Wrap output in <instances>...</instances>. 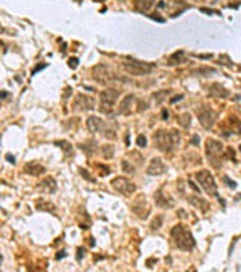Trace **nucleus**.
I'll list each match as a JSON object with an SVG mask.
<instances>
[{"label":"nucleus","instance_id":"1","mask_svg":"<svg viewBox=\"0 0 241 272\" xmlns=\"http://www.w3.org/2000/svg\"><path fill=\"white\" fill-rule=\"evenodd\" d=\"M179 133L176 130H170V131H166V130H158L154 133L152 136V141H154V145L155 148H158L160 151L163 153H172L178 144H179Z\"/></svg>","mask_w":241,"mask_h":272},{"label":"nucleus","instance_id":"2","mask_svg":"<svg viewBox=\"0 0 241 272\" xmlns=\"http://www.w3.org/2000/svg\"><path fill=\"white\" fill-rule=\"evenodd\" d=\"M172 239L175 240V245L182 251H191L194 248V237L191 236L190 230H187L184 225L178 224L170 231Z\"/></svg>","mask_w":241,"mask_h":272},{"label":"nucleus","instance_id":"3","mask_svg":"<svg viewBox=\"0 0 241 272\" xmlns=\"http://www.w3.org/2000/svg\"><path fill=\"white\" fill-rule=\"evenodd\" d=\"M122 68H124V71H127L131 76H145V74H149L155 68V64H148V62L133 59V61L124 62Z\"/></svg>","mask_w":241,"mask_h":272},{"label":"nucleus","instance_id":"4","mask_svg":"<svg viewBox=\"0 0 241 272\" xmlns=\"http://www.w3.org/2000/svg\"><path fill=\"white\" fill-rule=\"evenodd\" d=\"M119 98V91L114 89V88H105L101 94H99V100H101V104H99V110L102 113H111V107L114 106V103L117 101Z\"/></svg>","mask_w":241,"mask_h":272},{"label":"nucleus","instance_id":"5","mask_svg":"<svg viewBox=\"0 0 241 272\" xmlns=\"http://www.w3.org/2000/svg\"><path fill=\"white\" fill-rule=\"evenodd\" d=\"M194 177H196L197 183L202 186V189H203L206 194H209L211 197H217V195H218V194H217V185H215V180H214V177L211 176L209 171H206V169L197 171V172L194 174Z\"/></svg>","mask_w":241,"mask_h":272},{"label":"nucleus","instance_id":"6","mask_svg":"<svg viewBox=\"0 0 241 272\" xmlns=\"http://www.w3.org/2000/svg\"><path fill=\"white\" fill-rule=\"evenodd\" d=\"M92 79L99 85H111L116 80V74L111 73L105 65H96L92 68Z\"/></svg>","mask_w":241,"mask_h":272},{"label":"nucleus","instance_id":"7","mask_svg":"<svg viewBox=\"0 0 241 272\" xmlns=\"http://www.w3.org/2000/svg\"><path fill=\"white\" fill-rule=\"evenodd\" d=\"M111 186H113V189L116 192L122 194L125 197H128V195L136 192V185L133 182H130L128 179H125V177H116V179H113L111 180Z\"/></svg>","mask_w":241,"mask_h":272},{"label":"nucleus","instance_id":"8","mask_svg":"<svg viewBox=\"0 0 241 272\" xmlns=\"http://www.w3.org/2000/svg\"><path fill=\"white\" fill-rule=\"evenodd\" d=\"M197 118H199V121H200L202 127H205V128H211V127L214 125V122H215L217 113H215L211 107L205 106V107H200V109L197 110Z\"/></svg>","mask_w":241,"mask_h":272},{"label":"nucleus","instance_id":"9","mask_svg":"<svg viewBox=\"0 0 241 272\" xmlns=\"http://www.w3.org/2000/svg\"><path fill=\"white\" fill-rule=\"evenodd\" d=\"M221 151H223L221 142H218L215 139H206V142H205V153H206V156H208L211 163H214L215 157H221Z\"/></svg>","mask_w":241,"mask_h":272},{"label":"nucleus","instance_id":"10","mask_svg":"<svg viewBox=\"0 0 241 272\" xmlns=\"http://www.w3.org/2000/svg\"><path fill=\"white\" fill-rule=\"evenodd\" d=\"M131 210H133V213L137 215L140 219H145V218H148V215L151 213V206L146 203V200H145L143 197H139V198L134 201V204L131 206Z\"/></svg>","mask_w":241,"mask_h":272},{"label":"nucleus","instance_id":"11","mask_svg":"<svg viewBox=\"0 0 241 272\" xmlns=\"http://www.w3.org/2000/svg\"><path fill=\"white\" fill-rule=\"evenodd\" d=\"M93 98L89 97V95H83V94H78L72 103V110H90L93 109Z\"/></svg>","mask_w":241,"mask_h":272},{"label":"nucleus","instance_id":"12","mask_svg":"<svg viewBox=\"0 0 241 272\" xmlns=\"http://www.w3.org/2000/svg\"><path fill=\"white\" fill-rule=\"evenodd\" d=\"M166 171H167V166L160 157H154L151 160V163L148 165V168H146V172L149 176H161Z\"/></svg>","mask_w":241,"mask_h":272},{"label":"nucleus","instance_id":"13","mask_svg":"<svg viewBox=\"0 0 241 272\" xmlns=\"http://www.w3.org/2000/svg\"><path fill=\"white\" fill-rule=\"evenodd\" d=\"M134 101H136V95H133V94L124 97V100L119 104V113L120 115H130L133 112V103Z\"/></svg>","mask_w":241,"mask_h":272},{"label":"nucleus","instance_id":"14","mask_svg":"<svg viewBox=\"0 0 241 272\" xmlns=\"http://www.w3.org/2000/svg\"><path fill=\"white\" fill-rule=\"evenodd\" d=\"M86 125H87V130H89L90 133H96V131L102 130V127H104V121H102L101 118H98L96 115H92V116H89V118H87Z\"/></svg>","mask_w":241,"mask_h":272},{"label":"nucleus","instance_id":"15","mask_svg":"<svg viewBox=\"0 0 241 272\" xmlns=\"http://www.w3.org/2000/svg\"><path fill=\"white\" fill-rule=\"evenodd\" d=\"M208 92H209V95H211V97H220V98H224V97H227V95H229L227 89H226L224 86H221L220 83H214V85H211V86H209V89H208Z\"/></svg>","mask_w":241,"mask_h":272},{"label":"nucleus","instance_id":"16","mask_svg":"<svg viewBox=\"0 0 241 272\" xmlns=\"http://www.w3.org/2000/svg\"><path fill=\"white\" fill-rule=\"evenodd\" d=\"M24 171H26L27 174H30V176H36V177H39V176L45 174V168H44L42 165L36 163V162H30V163H27V165H26V168H24Z\"/></svg>","mask_w":241,"mask_h":272},{"label":"nucleus","instance_id":"17","mask_svg":"<svg viewBox=\"0 0 241 272\" xmlns=\"http://www.w3.org/2000/svg\"><path fill=\"white\" fill-rule=\"evenodd\" d=\"M155 3V0H134V9L137 12H148Z\"/></svg>","mask_w":241,"mask_h":272},{"label":"nucleus","instance_id":"18","mask_svg":"<svg viewBox=\"0 0 241 272\" xmlns=\"http://www.w3.org/2000/svg\"><path fill=\"white\" fill-rule=\"evenodd\" d=\"M184 62H185V58H184V52L182 50H178L176 53H173L167 59V64L170 67H175V65H179V64H184Z\"/></svg>","mask_w":241,"mask_h":272},{"label":"nucleus","instance_id":"19","mask_svg":"<svg viewBox=\"0 0 241 272\" xmlns=\"http://www.w3.org/2000/svg\"><path fill=\"white\" fill-rule=\"evenodd\" d=\"M102 136L108 139H114L116 138V125L113 122H107L102 127Z\"/></svg>","mask_w":241,"mask_h":272},{"label":"nucleus","instance_id":"20","mask_svg":"<svg viewBox=\"0 0 241 272\" xmlns=\"http://www.w3.org/2000/svg\"><path fill=\"white\" fill-rule=\"evenodd\" d=\"M155 201H157V206H160V207H164V209H167V207H172L173 206V201H170L169 198H164L163 197V194L158 191V192H155Z\"/></svg>","mask_w":241,"mask_h":272},{"label":"nucleus","instance_id":"21","mask_svg":"<svg viewBox=\"0 0 241 272\" xmlns=\"http://www.w3.org/2000/svg\"><path fill=\"white\" fill-rule=\"evenodd\" d=\"M41 189H44L45 192H48V194H51V192H54L56 191V182L51 179V177H48V179H45L42 183H41V186H39Z\"/></svg>","mask_w":241,"mask_h":272},{"label":"nucleus","instance_id":"22","mask_svg":"<svg viewBox=\"0 0 241 272\" xmlns=\"http://www.w3.org/2000/svg\"><path fill=\"white\" fill-rule=\"evenodd\" d=\"M35 206H36V209L38 210H48V212H54V206L51 204V203H48V201H45V200H36V203H35Z\"/></svg>","mask_w":241,"mask_h":272},{"label":"nucleus","instance_id":"23","mask_svg":"<svg viewBox=\"0 0 241 272\" xmlns=\"http://www.w3.org/2000/svg\"><path fill=\"white\" fill-rule=\"evenodd\" d=\"M56 145L57 147H60L62 150H63V153H65V156L68 157V156H71V154H74V148H72V145L69 144V142H66V141H57L56 142Z\"/></svg>","mask_w":241,"mask_h":272},{"label":"nucleus","instance_id":"24","mask_svg":"<svg viewBox=\"0 0 241 272\" xmlns=\"http://www.w3.org/2000/svg\"><path fill=\"white\" fill-rule=\"evenodd\" d=\"M80 148L83 150V151H86L87 154H93L95 153V150H96V142L92 139V141H87V142H84V144H81L80 145Z\"/></svg>","mask_w":241,"mask_h":272},{"label":"nucleus","instance_id":"25","mask_svg":"<svg viewBox=\"0 0 241 272\" xmlns=\"http://www.w3.org/2000/svg\"><path fill=\"white\" fill-rule=\"evenodd\" d=\"M188 201H190L193 206H196L197 209H200L202 212L208 210V204H206L205 201H202L200 198H197V197H190V198H188Z\"/></svg>","mask_w":241,"mask_h":272},{"label":"nucleus","instance_id":"26","mask_svg":"<svg viewBox=\"0 0 241 272\" xmlns=\"http://www.w3.org/2000/svg\"><path fill=\"white\" fill-rule=\"evenodd\" d=\"M190 119H191L190 113H182V115H179L178 122H179V125H181L182 128H188V127H190Z\"/></svg>","mask_w":241,"mask_h":272},{"label":"nucleus","instance_id":"27","mask_svg":"<svg viewBox=\"0 0 241 272\" xmlns=\"http://www.w3.org/2000/svg\"><path fill=\"white\" fill-rule=\"evenodd\" d=\"M120 165H122V169H124L125 174H133V172H134V166H133L127 159H124L122 162H120Z\"/></svg>","mask_w":241,"mask_h":272},{"label":"nucleus","instance_id":"28","mask_svg":"<svg viewBox=\"0 0 241 272\" xmlns=\"http://www.w3.org/2000/svg\"><path fill=\"white\" fill-rule=\"evenodd\" d=\"M169 94H170V91H169V89H164V91H158V92H155L152 97L155 98V101H157V103H161V101L164 100V95H169Z\"/></svg>","mask_w":241,"mask_h":272},{"label":"nucleus","instance_id":"29","mask_svg":"<svg viewBox=\"0 0 241 272\" xmlns=\"http://www.w3.org/2000/svg\"><path fill=\"white\" fill-rule=\"evenodd\" d=\"M113 153H114L113 145H102V154H104V157L111 159V157H113Z\"/></svg>","mask_w":241,"mask_h":272},{"label":"nucleus","instance_id":"30","mask_svg":"<svg viewBox=\"0 0 241 272\" xmlns=\"http://www.w3.org/2000/svg\"><path fill=\"white\" fill-rule=\"evenodd\" d=\"M161 224H163V218H161V216H157V218L151 222V230H154V231L158 230V228L161 227Z\"/></svg>","mask_w":241,"mask_h":272},{"label":"nucleus","instance_id":"31","mask_svg":"<svg viewBox=\"0 0 241 272\" xmlns=\"http://www.w3.org/2000/svg\"><path fill=\"white\" fill-rule=\"evenodd\" d=\"M136 144L140 147V148H145L146 147V144H148V141H146V138H145V134H139L137 136V139H136Z\"/></svg>","mask_w":241,"mask_h":272},{"label":"nucleus","instance_id":"32","mask_svg":"<svg viewBox=\"0 0 241 272\" xmlns=\"http://www.w3.org/2000/svg\"><path fill=\"white\" fill-rule=\"evenodd\" d=\"M95 166H96V168H99V169H102V171L99 172V176H102V177H104V176L110 174V168H108V166H105V165H101V163H96Z\"/></svg>","mask_w":241,"mask_h":272},{"label":"nucleus","instance_id":"33","mask_svg":"<svg viewBox=\"0 0 241 272\" xmlns=\"http://www.w3.org/2000/svg\"><path fill=\"white\" fill-rule=\"evenodd\" d=\"M68 65H69L71 68H77V65H78V59H77V58H71V59L68 61Z\"/></svg>","mask_w":241,"mask_h":272},{"label":"nucleus","instance_id":"34","mask_svg":"<svg viewBox=\"0 0 241 272\" xmlns=\"http://www.w3.org/2000/svg\"><path fill=\"white\" fill-rule=\"evenodd\" d=\"M152 20H155V21H160V23H164V18L163 17H160V15H155V14H151L149 15Z\"/></svg>","mask_w":241,"mask_h":272},{"label":"nucleus","instance_id":"35","mask_svg":"<svg viewBox=\"0 0 241 272\" xmlns=\"http://www.w3.org/2000/svg\"><path fill=\"white\" fill-rule=\"evenodd\" d=\"M146 107H148V103H146V101H145V103H143V101H139V106H137L139 112H142V110H143V109H146Z\"/></svg>","mask_w":241,"mask_h":272},{"label":"nucleus","instance_id":"36","mask_svg":"<svg viewBox=\"0 0 241 272\" xmlns=\"http://www.w3.org/2000/svg\"><path fill=\"white\" fill-rule=\"evenodd\" d=\"M47 67V64H41V65H38V67H35V70H33V73L32 74H36L39 70H42V68H45Z\"/></svg>","mask_w":241,"mask_h":272},{"label":"nucleus","instance_id":"37","mask_svg":"<svg viewBox=\"0 0 241 272\" xmlns=\"http://www.w3.org/2000/svg\"><path fill=\"white\" fill-rule=\"evenodd\" d=\"M161 118H163V119H167V118H169V110H167V109H163V110H161Z\"/></svg>","mask_w":241,"mask_h":272},{"label":"nucleus","instance_id":"38","mask_svg":"<svg viewBox=\"0 0 241 272\" xmlns=\"http://www.w3.org/2000/svg\"><path fill=\"white\" fill-rule=\"evenodd\" d=\"M202 12H206V14H218V15H220V12H218V11H212V9H205V8H202Z\"/></svg>","mask_w":241,"mask_h":272},{"label":"nucleus","instance_id":"39","mask_svg":"<svg viewBox=\"0 0 241 272\" xmlns=\"http://www.w3.org/2000/svg\"><path fill=\"white\" fill-rule=\"evenodd\" d=\"M182 97H184V95H175L173 98H170V103H176V101L182 100Z\"/></svg>","mask_w":241,"mask_h":272},{"label":"nucleus","instance_id":"40","mask_svg":"<svg viewBox=\"0 0 241 272\" xmlns=\"http://www.w3.org/2000/svg\"><path fill=\"white\" fill-rule=\"evenodd\" d=\"M80 174H81L83 177H86V179H89V180H92V179H90V176L87 174V171H84L83 168H80Z\"/></svg>","mask_w":241,"mask_h":272},{"label":"nucleus","instance_id":"41","mask_svg":"<svg viewBox=\"0 0 241 272\" xmlns=\"http://www.w3.org/2000/svg\"><path fill=\"white\" fill-rule=\"evenodd\" d=\"M196 58H200V59H209L212 55H194Z\"/></svg>","mask_w":241,"mask_h":272},{"label":"nucleus","instance_id":"42","mask_svg":"<svg viewBox=\"0 0 241 272\" xmlns=\"http://www.w3.org/2000/svg\"><path fill=\"white\" fill-rule=\"evenodd\" d=\"M78 255H77V260H81V257H83V252H84V249L83 248H78Z\"/></svg>","mask_w":241,"mask_h":272},{"label":"nucleus","instance_id":"43","mask_svg":"<svg viewBox=\"0 0 241 272\" xmlns=\"http://www.w3.org/2000/svg\"><path fill=\"white\" fill-rule=\"evenodd\" d=\"M194 142V145H199V136L197 134H194V138L191 139V144Z\"/></svg>","mask_w":241,"mask_h":272},{"label":"nucleus","instance_id":"44","mask_svg":"<svg viewBox=\"0 0 241 272\" xmlns=\"http://www.w3.org/2000/svg\"><path fill=\"white\" fill-rule=\"evenodd\" d=\"M6 159H8V162H12V163H15V157H14L12 154H8V156H6Z\"/></svg>","mask_w":241,"mask_h":272},{"label":"nucleus","instance_id":"45","mask_svg":"<svg viewBox=\"0 0 241 272\" xmlns=\"http://www.w3.org/2000/svg\"><path fill=\"white\" fill-rule=\"evenodd\" d=\"M226 183H227V185H230V188H235V186H236V185H235L232 180H229V179H226Z\"/></svg>","mask_w":241,"mask_h":272},{"label":"nucleus","instance_id":"46","mask_svg":"<svg viewBox=\"0 0 241 272\" xmlns=\"http://www.w3.org/2000/svg\"><path fill=\"white\" fill-rule=\"evenodd\" d=\"M6 95H8V92H6V91H2V98H6Z\"/></svg>","mask_w":241,"mask_h":272},{"label":"nucleus","instance_id":"47","mask_svg":"<svg viewBox=\"0 0 241 272\" xmlns=\"http://www.w3.org/2000/svg\"><path fill=\"white\" fill-rule=\"evenodd\" d=\"M164 5H166V3H164V2H160V3H158V8H163V6H164Z\"/></svg>","mask_w":241,"mask_h":272},{"label":"nucleus","instance_id":"48","mask_svg":"<svg viewBox=\"0 0 241 272\" xmlns=\"http://www.w3.org/2000/svg\"><path fill=\"white\" fill-rule=\"evenodd\" d=\"M95 2H105V0H95Z\"/></svg>","mask_w":241,"mask_h":272}]
</instances>
